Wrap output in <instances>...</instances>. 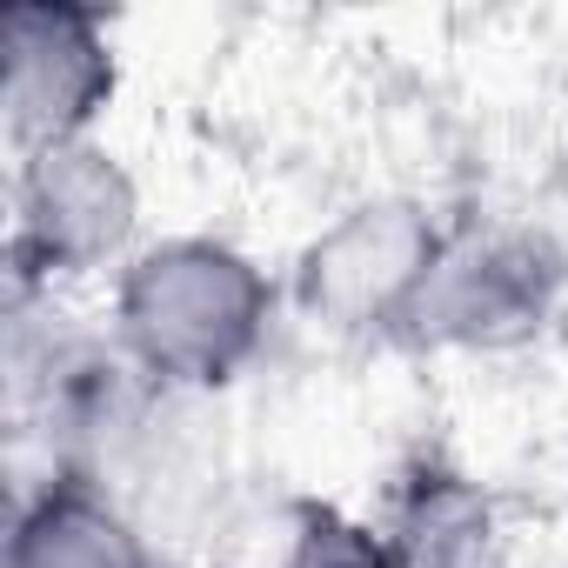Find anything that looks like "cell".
<instances>
[{"label": "cell", "instance_id": "6da1fadb", "mask_svg": "<svg viewBox=\"0 0 568 568\" xmlns=\"http://www.w3.org/2000/svg\"><path fill=\"white\" fill-rule=\"evenodd\" d=\"M281 322L274 274L227 234H148L108 281V335L154 395H214L241 382Z\"/></svg>", "mask_w": 568, "mask_h": 568}, {"label": "cell", "instance_id": "7a4b0ae2", "mask_svg": "<svg viewBox=\"0 0 568 568\" xmlns=\"http://www.w3.org/2000/svg\"><path fill=\"white\" fill-rule=\"evenodd\" d=\"M141 181L101 134L8 161L14 295L61 302L68 288L114 281L141 254Z\"/></svg>", "mask_w": 568, "mask_h": 568}, {"label": "cell", "instance_id": "3957f363", "mask_svg": "<svg viewBox=\"0 0 568 568\" xmlns=\"http://www.w3.org/2000/svg\"><path fill=\"white\" fill-rule=\"evenodd\" d=\"M568 288V261L521 221H448L395 342L435 355H508L535 342Z\"/></svg>", "mask_w": 568, "mask_h": 568}, {"label": "cell", "instance_id": "277c9868", "mask_svg": "<svg viewBox=\"0 0 568 568\" xmlns=\"http://www.w3.org/2000/svg\"><path fill=\"white\" fill-rule=\"evenodd\" d=\"M121 94L114 28L68 0H14L0 14V121L8 161L94 141Z\"/></svg>", "mask_w": 568, "mask_h": 568}, {"label": "cell", "instance_id": "5b68a950", "mask_svg": "<svg viewBox=\"0 0 568 568\" xmlns=\"http://www.w3.org/2000/svg\"><path fill=\"white\" fill-rule=\"evenodd\" d=\"M442 227L448 221H435L422 201H402V194L355 201L302 247L288 302L328 335L395 342L422 295V274L442 247Z\"/></svg>", "mask_w": 568, "mask_h": 568}, {"label": "cell", "instance_id": "8992f818", "mask_svg": "<svg viewBox=\"0 0 568 568\" xmlns=\"http://www.w3.org/2000/svg\"><path fill=\"white\" fill-rule=\"evenodd\" d=\"M8 568H161L141 521L94 475H48L21 495Z\"/></svg>", "mask_w": 568, "mask_h": 568}, {"label": "cell", "instance_id": "52a82bcc", "mask_svg": "<svg viewBox=\"0 0 568 568\" xmlns=\"http://www.w3.org/2000/svg\"><path fill=\"white\" fill-rule=\"evenodd\" d=\"M274 568H402V555L382 521H362L348 508H308L281 541Z\"/></svg>", "mask_w": 568, "mask_h": 568}]
</instances>
